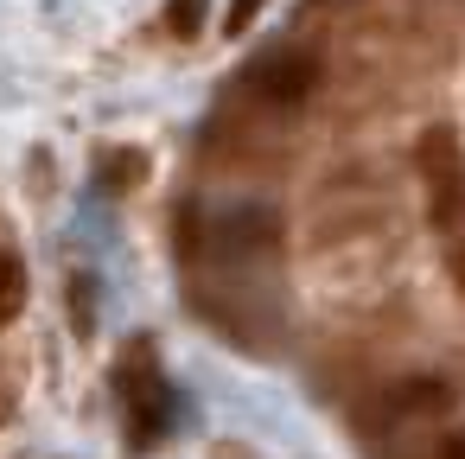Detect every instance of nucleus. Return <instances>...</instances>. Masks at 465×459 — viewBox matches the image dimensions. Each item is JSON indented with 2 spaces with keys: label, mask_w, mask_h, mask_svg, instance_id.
Here are the masks:
<instances>
[{
  "label": "nucleus",
  "mask_w": 465,
  "mask_h": 459,
  "mask_svg": "<svg viewBox=\"0 0 465 459\" xmlns=\"http://www.w3.org/2000/svg\"><path fill=\"white\" fill-rule=\"evenodd\" d=\"M414 173H420V192H427V217L440 230H459L465 224V147L452 128H427L414 141Z\"/></svg>",
  "instance_id": "obj_1"
},
{
  "label": "nucleus",
  "mask_w": 465,
  "mask_h": 459,
  "mask_svg": "<svg viewBox=\"0 0 465 459\" xmlns=\"http://www.w3.org/2000/svg\"><path fill=\"white\" fill-rule=\"evenodd\" d=\"M319 84H325V65H319L306 45H281V52H268V58H262V65L242 77L249 103H255V109H274V115L306 109Z\"/></svg>",
  "instance_id": "obj_2"
},
{
  "label": "nucleus",
  "mask_w": 465,
  "mask_h": 459,
  "mask_svg": "<svg viewBox=\"0 0 465 459\" xmlns=\"http://www.w3.org/2000/svg\"><path fill=\"white\" fill-rule=\"evenodd\" d=\"M122 408H128V440H134V446H153V440L173 427V395H166V383H160L147 344H134L128 364H122Z\"/></svg>",
  "instance_id": "obj_3"
},
{
  "label": "nucleus",
  "mask_w": 465,
  "mask_h": 459,
  "mask_svg": "<svg viewBox=\"0 0 465 459\" xmlns=\"http://www.w3.org/2000/svg\"><path fill=\"white\" fill-rule=\"evenodd\" d=\"M204 243L223 262H249V255H268L281 243V217H274V205H223L204 224Z\"/></svg>",
  "instance_id": "obj_4"
},
{
  "label": "nucleus",
  "mask_w": 465,
  "mask_h": 459,
  "mask_svg": "<svg viewBox=\"0 0 465 459\" xmlns=\"http://www.w3.org/2000/svg\"><path fill=\"white\" fill-rule=\"evenodd\" d=\"M446 408H452V389H446L440 376H414V383H401V389H389V395H382V414H389V421L446 414Z\"/></svg>",
  "instance_id": "obj_5"
},
{
  "label": "nucleus",
  "mask_w": 465,
  "mask_h": 459,
  "mask_svg": "<svg viewBox=\"0 0 465 459\" xmlns=\"http://www.w3.org/2000/svg\"><path fill=\"white\" fill-rule=\"evenodd\" d=\"M20 306H26V268H20V255L7 243H0V325H7Z\"/></svg>",
  "instance_id": "obj_6"
},
{
  "label": "nucleus",
  "mask_w": 465,
  "mask_h": 459,
  "mask_svg": "<svg viewBox=\"0 0 465 459\" xmlns=\"http://www.w3.org/2000/svg\"><path fill=\"white\" fill-rule=\"evenodd\" d=\"M166 26H173V39H198V26H204V0H173V7H166Z\"/></svg>",
  "instance_id": "obj_7"
},
{
  "label": "nucleus",
  "mask_w": 465,
  "mask_h": 459,
  "mask_svg": "<svg viewBox=\"0 0 465 459\" xmlns=\"http://www.w3.org/2000/svg\"><path fill=\"white\" fill-rule=\"evenodd\" d=\"M141 179V154H109L103 160V185H134Z\"/></svg>",
  "instance_id": "obj_8"
},
{
  "label": "nucleus",
  "mask_w": 465,
  "mask_h": 459,
  "mask_svg": "<svg viewBox=\"0 0 465 459\" xmlns=\"http://www.w3.org/2000/svg\"><path fill=\"white\" fill-rule=\"evenodd\" d=\"M262 14V0H230V14H223V33H249Z\"/></svg>",
  "instance_id": "obj_9"
}]
</instances>
